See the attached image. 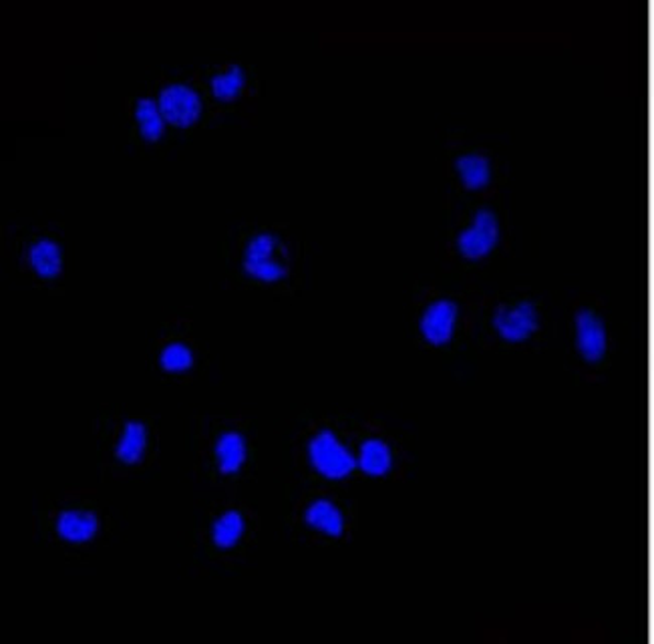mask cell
I'll return each instance as SVG.
<instances>
[{
	"instance_id": "obj_1",
	"label": "cell",
	"mask_w": 654,
	"mask_h": 644,
	"mask_svg": "<svg viewBox=\"0 0 654 644\" xmlns=\"http://www.w3.org/2000/svg\"><path fill=\"white\" fill-rule=\"evenodd\" d=\"M243 270L248 279L264 284H277L289 279V250L277 231L260 230L248 238L244 246Z\"/></svg>"
},
{
	"instance_id": "obj_2",
	"label": "cell",
	"mask_w": 654,
	"mask_h": 644,
	"mask_svg": "<svg viewBox=\"0 0 654 644\" xmlns=\"http://www.w3.org/2000/svg\"><path fill=\"white\" fill-rule=\"evenodd\" d=\"M306 460L311 470L327 482H345L357 472V453L327 427L308 439Z\"/></svg>"
},
{
	"instance_id": "obj_3",
	"label": "cell",
	"mask_w": 654,
	"mask_h": 644,
	"mask_svg": "<svg viewBox=\"0 0 654 644\" xmlns=\"http://www.w3.org/2000/svg\"><path fill=\"white\" fill-rule=\"evenodd\" d=\"M499 218L489 207L475 210L470 224L461 228L455 248L465 260L477 262L492 255L499 244Z\"/></svg>"
},
{
	"instance_id": "obj_4",
	"label": "cell",
	"mask_w": 654,
	"mask_h": 644,
	"mask_svg": "<svg viewBox=\"0 0 654 644\" xmlns=\"http://www.w3.org/2000/svg\"><path fill=\"white\" fill-rule=\"evenodd\" d=\"M492 327L501 341L520 344L532 339L540 329V310L528 298L499 304L492 315Z\"/></svg>"
},
{
	"instance_id": "obj_5",
	"label": "cell",
	"mask_w": 654,
	"mask_h": 644,
	"mask_svg": "<svg viewBox=\"0 0 654 644\" xmlns=\"http://www.w3.org/2000/svg\"><path fill=\"white\" fill-rule=\"evenodd\" d=\"M159 110L164 113L166 122L176 127H188L202 117L204 101L200 91L190 83L171 81L159 89Z\"/></svg>"
},
{
	"instance_id": "obj_6",
	"label": "cell",
	"mask_w": 654,
	"mask_h": 644,
	"mask_svg": "<svg viewBox=\"0 0 654 644\" xmlns=\"http://www.w3.org/2000/svg\"><path fill=\"white\" fill-rule=\"evenodd\" d=\"M460 323V304L441 296L427 304L419 316V332L431 347H446L453 341Z\"/></svg>"
},
{
	"instance_id": "obj_7",
	"label": "cell",
	"mask_w": 654,
	"mask_h": 644,
	"mask_svg": "<svg viewBox=\"0 0 654 644\" xmlns=\"http://www.w3.org/2000/svg\"><path fill=\"white\" fill-rule=\"evenodd\" d=\"M53 530L67 546H91L101 534V518L89 508H65L57 513Z\"/></svg>"
},
{
	"instance_id": "obj_8",
	"label": "cell",
	"mask_w": 654,
	"mask_h": 644,
	"mask_svg": "<svg viewBox=\"0 0 654 644\" xmlns=\"http://www.w3.org/2000/svg\"><path fill=\"white\" fill-rule=\"evenodd\" d=\"M576 349L586 363H600L608 351L605 320L593 308H580L574 315Z\"/></svg>"
},
{
	"instance_id": "obj_9",
	"label": "cell",
	"mask_w": 654,
	"mask_h": 644,
	"mask_svg": "<svg viewBox=\"0 0 654 644\" xmlns=\"http://www.w3.org/2000/svg\"><path fill=\"white\" fill-rule=\"evenodd\" d=\"M303 522L311 532L327 540H340L347 534V516L332 499H313L304 508Z\"/></svg>"
},
{
	"instance_id": "obj_10",
	"label": "cell",
	"mask_w": 654,
	"mask_h": 644,
	"mask_svg": "<svg viewBox=\"0 0 654 644\" xmlns=\"http://www.w3.org/2000/svg\"><path fill=\"white\" fill-rule=\"evenodd\" d=\"M248 457H250V448L243 431H236V429L222 431L218 439L214 441V463L222 477L243 474Z\"/></svg>"
},
{
	"instance_id": "obj_11",
	"label": "cell",
	"mask_w": 654,
	"mask_h": 644,
	"mask_svg": "<svg viewBox=\"0 0 654 644\" xmlns=\"http://www.w3.org/2000/svg\"><path fill=\"white\" fill-rule=\"evenodd\" d=\"M149 450V427L144 421H127L113 445V457L125 467H135L146 460Z\"/></svg>"
},
{
	"instance_id": "obj_12",
	"label": "cell",
	"mask_w": 654,
	"mask_h": 644,
	"mask_svg": "<svg viewBox=\"0 0 654 644\" xmlns=\"http://www.w3.org/2000/svg\"><path fill=\"white\" fill-rule=\"evenodd\" d=\"M395 467V453L385 439L369 438L357 450V472L373 477V479H383L387 477Z\"/></svg>"
},
{
	"instance_id": "obj_13",
	"label": "cell",
	"mask_w": 654,
	"mask_h": 644,
	"mask_svg": "<svg viewBox=\"0 0 654 644\" xmlns=\"http://www.w3.org/2000/svg\"><path fill=\"white\" fill-rule=\"evenodd\" d=\"M26 262L38 279H59L63 268H65L61 244L53 238H47V236L38 238L26 248Z\"/></svg>"
},
{
	"instance_id": "obj_14",
	"label": "cell",
	"mask_w": 654,
	"mask_h": 644,
	"mask_svg": "<svg viewBox=\"0 0 654 644\" xmlns=\"http://www.w3.org/2000/svg\"><path fill=\"white\" fill-rule=\"evenodd\" d=\"M248 534V520L240 510H224L210 526V544L218 552H232Z\"/></svg>"
},
{
	"instance_id": "obj_15",
	"label": "cell",
	"mask_w": 654,
	"mask_h": 644,
	"mask_svg": "<svg viewBox=\"0 0 654 644\" xmlns=\"http://www.w3.org/2000/svg\"><path fill=\"white\" fill-rule=\"evenodd\" d=\"M455 173L460 178L461 185L467 190H482L492 182V159L484 151H463L453 161Z\"/></svg>"
},
{
	"instance_id": "obj_16",
	"label": "cell",
	"mask_w": 654,
	"mask_h": 644,
	"mask_svg": "<svg viewBox=\"0 0 654 644\" xmlns=\"http://www.w3.org/2000/svg\"><path fill=\"white\" fill-rule=\"evenodd\" d=\"M135 122L139 127V134L147 142H158L161 135L166 134V117L159 110L158 99L139 98L135 101Z\"/></svg>"
},
{
	"instance_id": "obj_17",
	"label": "cell",
	"mask_w": 654,
	"mask_h": 644,
	"mask_svg": "<svg viewBox=\"0 0 654 644\" xmlns=\"http://www.w3.org/2000/svg\"><path fill=\"white\" fill-rule=\"evenodd\" d=\"M159 366L168 375H183L195 366L194 349L183 341H171L161 347L158 357Z\"/></svg>"
},
{
	"instance_id": "obj_18",
	"label": "cell",
	"mask_w": 654,
	"mask_h": 644,
	"mask_svg": "<svg viewBox=\"0 0 654 644\" xmlns=\"http://www.w3.org/2000/svg\"><path fill=\"white\" fill-rule=\"evenodd\" d=\"M246 86V69L240 63H230L228 69L218 71L210 77L212 95L219 101H232L243 93Z\"/></svg>"
}]
</instances>
